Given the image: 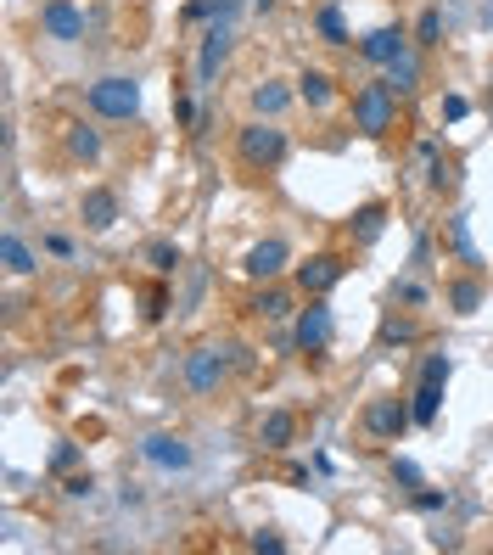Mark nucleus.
Masks as SVG:
<instances>
[{
  "mask_svg": "<svg viewBox=\"0 0 493 555\" xmlns=\"http://www.w3.org/2000/svg\"><path fill=\"white\" fill-rule=\"evenodd\" d=\"M409 421H415V410H409L404 399H370L365 404V432L370 438H404Z\"/></svg>",
  "mask_w": 493,
  "mask_h": 555,
  "instance_id": "0eeeda50",
  "label": "nucleus"
},
{
  "mask_svg": "<svg viewBox=\"0 0 493 555\" xmlns=\"http://www.w3.org/2000/svg\"><path fill=\"white\" fill-rule=\"evenodd\" d=\"M353 242L359 247H370L381 236V230H387V202H365V208H359V214H353Z\"/></svg>",
  "mask_w": 493,
  "mask_h": 555,
  "instance_id": "dca6fc26",
  "label": "nucleus"
},
{
  "mask_svg": "<svg viewBox=\"0 0 493 555\" xmlns=\"http://www.w3.org/2000/svg\"><path fill=\"white\" fill-rule=\"evenodd\" d=\"M292 342H297V348H303V354H320L325 342H331V309H325L320 298H309V309L297 314Z\"/></svg>",
  "mask_w": 493,
  "mask_h": 555,
  "instance_id": "9d476101",
  "label": "nucleus"
},
{
  "mask_svg": "<svg viewBox=\"0 0 493 555\" xmlns=\"http://www.w3.org/2000/svg\"><path fill=\"white\" fill-rule=\"evenodd\" d=\"M247 544H253L258 555H281V550H286V539H281V533H275V527H258V533H253V539H247Z\"/></svg>",
  "mask_w": 493,
  "mask_h": 555,
  "instance_id": "cd10ccee",
  "label": "nucleus"
},
{
  "mask_svg": "<svg viewBox=\"0 0 493 555\" xmlns=\"http://www.w3.org/2000/svg\"><path fill=\"white\" fill-rule=\"evenodd\" d=\"M141 460L157 471H185L191 466V443L180 432H152V438H141Z\"/></svg>",
  "mask_w": 493,
  "mask_h": 555,
  "instance_id": "423d86ee",
  "label": "nucleus"
},
{
  "mask_svg": "<svg viewBox=\"0 0 493 555\" xmlns=\"http://www.w3.org/2000/svg\"><path fill=\"white\" fill-rule=\"evenodd\" d=\"M146 264H152L157 275H180V264H185V253L174 242H152L146 247Z\"/></svg>",
  "mask_w": 493,
  "mask_h": 555,
  "instance_id": "5701e85b",
  "label": "nucleus"
},
{
  "mask_svg": "<svg viewBox=\"0 0 493 555\" xmlns=\"http://www.w3.org/2000/svg\"><path fill=\"white\" fill-rule=\"evenodd\" d=\"M68 152L79 157V163H96V157H101V135L90 124H73L68 129Z\"/></svg>",
  "mask_w": 493,
  "mask_h": 555,
  "instance_id": "412c9836",
  "label": "nucleus"
},
{
  "mask_svg": "<svg viewBox=\"0 0 493 555\" xmlns=\"http://www.w3.org/2000/svg\"><path fill=\"white\" fill-rule=\"evenodd\" d=\"M393 483H404L409 494H415V488H421V466H415V460H393Z\"/></svg>",
  "mask_w": 493,
  "mask_h": 555,
  "instance_id": "c85d7f7f",
  "label": "nucleus"
},
{
  "mask_svg": "<svg viewBox=\"0 0 493 555\" xmlns=\"http://www.w3.org/2000/svg\"><path fill=\"white\" fill-rule=\"evenodd\" d=\"M253 314H258V320H286V314H292V292L264 281V292L253 298Z\"/></svg>",
  "mask_w": 493,
  "mask_h": 555,
  "instance_id": "aec40b11",
  "label": "nucleus"
},
{
  "mask_svg": "<svg viewBox=\"0 0 493 555\" xmlns=\"http://www.w3.org/2000/svg\"><path fill=\"white\" fill-rule=\"evenodd\" d=\"M342 275H348V264H342L337 253H314L309 264H297V292H303V298H325Z\"/></svg>",
  "mask_w": 493,
  "mask_h": 555,
  "instance_id": "39448f33",
  "label": "nucleus"
},
{
  "mask_svg": "<svg viewBox=\"0 0 493 555\" xmlns=\"http://www.w3.org/2000/svg\"><path fill=\"white\" fill-rule=\"evenodd\" d=\"M314 29L325 34V45H348V23H342V12H337V6H325V12L314 17Z\"/></svg>",
  "mask_w": 493,
  "mask_h": 555,
  "instance_id": "bb28decb",
  "label": "nucleus"
},
{
  "mask_svg": "<svg viewBox=\"0 0 493 555\" xmlns=\"http://www.w3.org/2000/svg\"><path fill=\"white\" fill-rule=\"evenodd\" d=\"M40 29L51 34V40L73 45V40H85V12H79L73 0H45V6H40Z\"/></svg>",
  "mask_w": 493,
  "mask_h": 555,
  "instance_id": "1a4fd4ad",
  "label": "nucleus"
},
{
  "mask_svg": "<svg viewBox=\"0 0 493 555\" xmlns=\"http://www.w3.org/2000/svg\"><path fill=\"white\" fill-rule=\"evenodd\" d=\"M0 258H6V270L12 275H34L40 270V258H34V247L17 236V230H6V242H0Z\"/></svg>",
  "mask_w": 493,
  "mask_h": 555,
  "instance_id": "a211bd4d",
  "label": "nucleus"
},
{
  "mask_svg": "<svg viewBox=\"0 0 493 555\" xmlns=\"http://www.w3.org/2000/svg\"><path fill=\"white\" fill-rule=\"evenodd\" d=\"M393 124H398V90L387 79H370V85L353 90V129L365 141H381Z\"/></svg>",
  "mask_w": 493,
  "mask_h": 555,
  "instance_id": "f257e3e1",
  "label": "nucleus"
},
{
  "mask_svg": "<svg viewBox=\"0 0 493 555\" xmlns=\"http://www.w3.org/2000/svg\"><path fill=\"white\" fill-rule=\"evenodd\" d=\"M297 101H303V107H331V101H337V79L320 68H303L297 73Z\"/></svg>",
  "mask_w": 493,
  "mask_h": 555,
  "instance_id": "2eb2a0df",
  "label": "nucleus"
},
{
  "mask_svg": "<svg viewBox=\"0 0 493 555\" xmlns=\"http://www.w3.org/2000/svg\"><path fill=\"white\" fill-rule=\"evenodd\" d=\"M443 376H421L415 382V399H409V410H415V427H437V410H443Z\"/></svg>",
  "mask_w": 493,
  "mask_h": 555,
  "instance_id": "4468645a",
  "label": "nucleus"
},
{
  "mask_svg": "<svg viewBox=\"0 0 493 555\" xmlns=\"http://www.w3.org/2000/svg\"><path fill=\"white\" fill-rule=\"evenodd\" d=\"M449 303H454V314H477L482 309V286L477 281H454L449 286Z\"/></svg>",
  "mask_w": 493,
  "mask_h": 555,
  "instance_id": "393cba45",
  "label": "nucleus"
},
{
  "mask_svg": "<svg viewBox=\"0 0 493 555\" xmlns=\"http://www.w3.org/2000/svg\"><path fill=\"white\" fill-rule=\"evenodd\" d=\"M185 387H191V393H197V399H213V393H219V387H225V376H230V348H191V354H185Z\"/></svg>",
  "mask_w": 493,
  "mask_h": 555,
  "instance_id": "20e7f679",
  "label": "nucleus"
},
{
  "mask_svg": "<svg viewBox=\"0 0 493 555\" xmlns=\"http://www.w3.org/2000/svg\"><path fill=\"white\" fill-rule=\"evenodd\" d=\"M449 242H454V253H460L465 264H482L477 242H471V219H465V214H454V219H449Z\"/></svg>",
  "mask_w": 493,
  "mask_h": 555,
  "instance_id": "4be33fe9",
  "label": "nucleus"
},
{
  "mask_svg": "<svg viewBox=\"0 0 493 555\" xmlns=\"http://www.w3.org/2000/svg\"><path fill=\"white\" fill-rule=\"evenodd\" d=\"M286 101H292V90H286L281 79H264V85H253V113H258V118H281Z\"/></svg>",
  "mask_w": 493,
  "mask_h": 555,
  "instance_id": "f3484780",
  "label": "nucleus"
},
{
  "mask_svg": "<svg viewBox=\"0 0 493 555\" xmlns=\"http://www.w3.org/2000/svg\"><path fill=\"white\" fill-rule=\"evenodd\" d=\"M79 214H85L90 230H113L118 225V197L107 191V185H90L85 197H79Z\"/></svg>",
  "mask_w": 493,
  "mask_h": 555,
  "instance_id": "ddd939ff",
  "label": "nucleus"
},
{
  "mask_svg": "<svg viewBox=\"0 0 493 555\" xmlns=\"http://www.w3.org/2000/svg\"><path fill=\"white\" fill-rule=\"evenodd\" d=\"M443 505H449V494H437V488H415V511H443Z\"/></svg>",
  "mask_w": 493,
  "mask_h": 555,
  "instance_id": "2f4dec72",
  "label": "nucleus"
},
{
  "mask_svg": "<svg viewBox=\"0 0 493 555\" xmlns=\"http://www.w3.org/2000/svg\"><path fill=\"white\" fill-rule=\"evenodd\" d=\"M62 494H68V499H90V494H96V477H90V471H79V477H68V483H62Z\"/></svg>",
  "mask_w": 493,
  "mask_h": 555,
  "instance_id": "7c9ffc66",
  "label": "nucleus"
},
{
  "mask_svg": "<svg viewBox=\"0 0 493 555\" xmlns=\"http://www.w3.org/2000/svg\"><path fill=\"white\" fill-rule=\"evenodd\" d=\"M404 51H409V34H404V29H393V23H387V29H370L365 40H359V57H365V62H376V68L398 62Z\"/></svg>",
  "mask_w": 493,
  "mask_h": 555,
  "instance_id": "9b49d317",
  "label": "nucleus"
},
{
  "mask_svg": "<svg viewBox=\"0 0 493 555\" xmlns=\"http://www.w3.org/2000/svg\"><path fill=\"white\" fill-rule=\"evenodd\" d=\"M73 460H79V449H73V443H57V449H51V471H68Z\"/></svg>",
  "mask_w": 493,
  "mask_h": 555,
  "instance_id": "473e14b6",
  "label": "nucleus"
},
{
  "mask_svg": "<svg viewBox=\"0 0 493 555\" xmlns=\"http://www.w3.org/2000/svg\"><path fill=\"white\" fill-rule=\"evenodd\" d=\"M236 152L247 169H275V163L292 152V141H286V129L275 124V118H253V124L236 135Z\"/></svg>",
  "mask_w": 493,
  "mask_h": 555,
  "instance_id": "f03ea898",
  "label": "nucleus"
},
{
  "mask_svg": "<svg viewBox=\"0 0 493 555\" xmlns=\"http://www.w3.org/2000/svg\"><path fill=\"white\" fill-rule=\"evenodd\" d=\"M421 337V326L415 320H398V314H387L381 320V348H398V342H415Z\"/></svg>",
  "mask_w": 493,
  "mask_h": 555,
  "instance_id": "b1692460",
  "label": "nucleus"
},
{
  "mask_svg": "<svg viewBox=\"0 0 493 555\" xmlns=\"http://www.w3.org/2000/svg\"><path fill=\"white\" fill-rule=\"evenodd\" d=\"M297 438V415L292 410H264V421H258V443H264L269 455H286Z\"/></svg>",
  "mask_w": 493,
  "mask_h": 555,
  "instance_id": "f8f14e48",
  "label": "nucleus"
},
{
  "mask_svg": "<svg viewBox=\"0 0 493 555\" xmlns=\"http://www.w3.org/2000/svg\"><path fill=\"white\" fill-rule=\"evenodd\" d=\"M286 258H292V253H286L281 236H269V242H253V247H247V258H241V275L264 286V281H275V275L286 270Z\"/></svg>",
  "mask_w": 493,
  "mask_h": 555,
  "instance_id": "6e6552de",
  "label": "nucleus"
},
{
  "mask_svg": "<svg viewBox=\"0 0 493 555\" xmlns=\"http://www.w3.org/2000/svg\"><path fill=\"white\" fill-rule=\"evenodd\" d=\"M387 85H393L398 96H415V90H421V62H415V51H404L398 62H387Z\"/></svg>",
  "mask_w": 493,
  "mask_h": 555,
  "instance_id": "6ab92c4d",
  "label": "nucleus"
},
{
  "mask_svg": "<svg viewBox=\"0 0 493 555\" xmlns=\"http://www.w3.org/2000/svg\"><path fill=\"white\" fill-rule=\"evenodd\" d=\"M393 298H398V303H409V309H421V303H426V286H421V281H398V286H393Z\"/></svg>",
  "mask_w": 493,
  "mask_h": 555,
  "instance_id": "c756f323",
  "label": "nucleus"
},
{
  "mask_svg": "<svg viewBox=\"0 0 493 555\" xmlns=\"http://www.w3.org/2000/svg\"><path fill=\"white\" fill-rule=\"evenodd\" d=\"M45 247H51V253H57V258H73V242H68V236H51V242H45Z\"/></svg>",
  "mask_w": 493,
  "mask_h": 555,
  "instance_id": "f704fd0d",
  "label": "nucleus"
},
{
  "mask_svg": "<svg viewBox=\"0 0 493 555\" xmlns=\"http://www.w3.org/2000/svg\"><path fill=\"white\" fill-rule=\"evenodd\" d=\"M415 45H421V51H432V45H443V12H421V23H415Z\"/></svg>",
  "mask_w": 493,
  "mask_h": 555,
  "instance_id": "a878e982",
  "label": "nucleus"
},
{
  "mask_svg": "<svg viewBox=\"0 0 493 555\" xmlns=\"http://www.w3.org/2000/svg\"><path fill=\"white\" fill-rule=\"evenodd\" d=\"M465 113H471V101H465V96H449V101H443V118H449V124H460Z\"/></svg>",
  "mask_w": 493,
  "mask_h": 555,
  "instance_id": "72a5a7b5",
  "label": "nucleus"
},
{
  "mask_svg": "<svg viewBox=\"0 0 493 555\" xmlns=\"http://www.w3.org/2000/svg\"><path fill=\"white\" fill-rule=\"evenodd\" d=\"M85 101L96 118H135L141 113V85H135L129 73H107V79H96V85L85 90Z\"/></svg>",
  "mask_w": 493,
  "mask_h": 555,
  "instance_id": "7ed1b4c3",
  "label": "nucleus"
}]
</instances>
